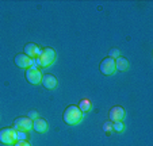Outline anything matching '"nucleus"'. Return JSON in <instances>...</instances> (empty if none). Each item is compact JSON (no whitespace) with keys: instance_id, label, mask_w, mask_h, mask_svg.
I'll list each match as a JSON object with an SVG mask.
<instances>
[{"instance_id":"obj_19","label":"nucleus","mask_w":153,"mask_h":146,"mask_svg":"<svg viewBox=\"0 0 153 146\" xmlns=\"http://www.w3.org/2000/svg\"><path fill=\"white\" fill-rule=\"evenodd\" d=\"M27 116H29L31 120H34V119H37V118H38V112L37 111H30Z\"/></svg>"},{"instance_id":"obj_9","label":"nucleus","mask_w":153,"mask_h":146,"mask_svg":"<svg viewBox=\"0 0 153 146\" xmlns=\"http://www.w3.org/2000/svg\"><path fill=\"white\" fill-rule=\"evenodd\" d=\"M125 115H126V112H125V110L122 108L121 106H115V107H113V108L110 110V119H111V122L123 120Z\"/></svg>"},{"instance_id":"obj_7","label":"nucleus","mask_w":153,"mask_h":146,"mask_svg":"<svg viewBox=\"0 0 153 146\" xmlns=\"http://www.w3.org/2000/svg\"><path fill=\"white\" fill-rule=\"evenodd\" d=\"M15 64L19 66L20 69H29L30 66L34 65V60L30 57H27L25 53H20L15 57Z\"/></svg>"},{"instance_id":"obj_4","label":"nucleus","mask_w":153,"mask_h":146,"mask_svg":"<svg viewBox=\"0 0 153 146\" xmlns=\"http://www.w3.org/2000/svg\"><path fill=\"white\" fill-rule=\"evenodd\" d=\"M14 130H23V131H30L33 130V120L29 116H19L14 120Z\"/></svg>"},{"instance_id":"obj_5","label":"nucleus","mask_w":153,"mask_h":146,"mask_svg":"<svg viewBox=\"0 0 153 146\" xmlns=\"http://www.w3.org/2000/svg\"><path fill=\"white\" fill-rule=\"evenodd\" d=\"M0 142L4 145L12 146L15 141V130L14 129H1L0 130Z\"/></svg>"},{"instance_id":"obj_13","label":"nucleus","mask_w":153,"mask_h":146,"mask_svg":"<svg viewBox=\"0 0 153 146\" xmlns=\"http://www.w3.org/2000/svg\"><path fill=\"white\" fill-rule=\"evenodd\" d=\"M79 108H80V111L83 112V114H85V112L91 111V108H92V104H91V102L88 100V99H83V100L79 103Z\"/></svg>"},{"instance_id":"obj_11","label":"nucleus","mask_w":153,"mask_h":146,"mask_svg":"<svg viewBox=\"0 0 153 146\" xmlns=\"http://www.w3.org/2000/svg\"><path fill=\"white\" fill-rule=\"evenodd\" d=\"M33 129L38 133H45L48 131V122L45 119H41V118H37V119L33 120Z\"/></svg>"},{"instance_id":"obj_15","label":"nucleus","mask_w":153,"mask_h":146,"mask_svg":"<svg viewBox=\"0 0 153 146\" xmlns=\"http://www.w3.org/2000/svg\"><path fill=\"white\" fill-rule=\"evenodd\" d=\"M29 134L23 130H15V141H27Z\"/></svg>"},{"instance_id":"obj_17","label":"nucleus","mask_w":153,"mask_h":146,"mask_svg":"<svg viewBox=\"0 0 153 146\" xmlns=\"http://www.w3.org/2000/svg\"><path fill=\"white\" fill-rule=\"evenodd\" d=\"M12 146H31L29 141H16Z\"/></svg>"},{"instance_id":"obj_6","label":"nucleus","mask_w":153,"mask_h":146,"mask_svg":"<svg viewBox=\"0 0 153 146\" xmlns=\"http://www.w3.org/2000/svg\"><path fill=\"white\" fill-rule=\"evenodd\" d=\"M100 72L106 76H111L115 73V62L113 58L106 57L103 61L100 62Z\"/></svg>"},{"instance_id":"obj_10","label":"nucleus","mask_w":153,"mask_h":146,"mask_svg":"<svg viewBox=\"0 0 153 146\" xmlns=\"http://www.w3.org/2000/svg\"><path fill=\"white\" fill-rule=\"evenodd\" d=\"M57 83H58L57 79L53 75H43L42 80H41V84L48 89H54L56 87H57Z\"/></svg>"},{"instance_id":"obj_2","label":"nucleus","mask_w":153,"mask_h":146,"mask_svg":"<svg viewBox=\"0 0 153 146\" xmlns=\"http://www.w3.org/2000/svg\"><path fill=\"white\" fill-rule=\"evenodd\" d=\"M84 114L80 111L77 106H69L65 111H64V120L67 125H71V126H76L83 120Z\"/></svg>"},{"instance_id":"obj_3","label":"nucleus","mask_w":153,"mask_h":146,"mask_svg":"<svg viewBox=\"0 0 153 146\" xmlns=\"http://www.w3.org/2000/svg\"><path fill=\"white\" fill-rule=\"evenodd\" d=\"M26 79L30 84L33 85H37V84H41V80H42V73H41L39 68L35 65L30 66L29 69H26Z\"/></svg>"},{"instance_id":"obj_8","label":"nucleus","mask_w":153,"mask_h":146,"mask_svg":"<svg viewBox=\"0 0 153 146\" xmlns=\"http://www.w3.org/2000/svg\"><path fill=\"white\" fill-rule=\"evenodd\" d=\"M41 50H42V47H39L37 43H27V45L25 46V54H26L27 57L33 58V60L39 56Z\"/></svg>"},{"instance_id":"obj_14","label":"nucleus","mask_w":153,"mask_h":146,"mask_svg":"<svg viewBox=\"0 0 153 146\" xmlns=\"http://www.w3.org/2000/svg\"><path fill=\"white\" fill-rule=\"evenodd\" d=\"M111 127H113L114 131H117V133H122V131L125 130L123 120H117V122H111Z\"/></svg>"},{"instance_id":"obj_18","label":"nucleus","mask_w":153,"mask_h":146,"mask_svg":"<svg viewBox=\"0 0 153 146\" xmlns=\"http://www.w3.org/2000/svg\"><path fill=\"white\" fill-rule=\"evenodd\" d=\"M103 130H104L106 133H110L111 130H113V127H111V123H110V122H106V123H104Z\"/></svg>"},{"instance_id":"obj_1","label":"nucleus","mask_w":153,"mask_h":146,"mask_svg":"<svg viewBox=\"0 0 153 146\" xmlns=\"http://www.w3.org/2000/svg\"><path fill=\"white\" fill-rule=\"evenodd\" d=\"M56 61V52L52 47H45L41 50L39 56L34 58V65L39 68H48Z\"/></svg>"},{"instance_id":"obj_16","label":"nucleus","mask_w":153,"mask_h":146,"mask_svg":"<svg viewBox=\"0 0 153 146\" xmlns=\"http://www.w3.org/2000/svg\"><path fill=\"white\" fill-rule=\"evenodd\" d=\"M119 50L118 49H113V50H110V54H108V57L110 58H113V60H115V58H118L119 57Z\"/></svg>"},{"instance_id":"obj_12","label":"nucleus","mask_w":153,"mask_h":146,"mask_svg":"<svg viewBox=\"0 0 153 146\" xmlns=\"http://www.w3.org/2000/svg\"><path fill=\"white\" fill-rule=\"evenodd\" d=\"M114 62H115V70L125 72V70H127V68H129V62H127V60L125 57H122V56H119L118 58H115Z\"/></svg>"}]
</instances>
